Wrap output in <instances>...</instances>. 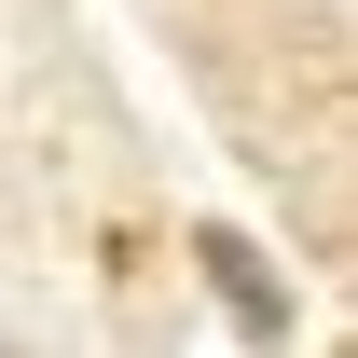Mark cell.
Instances as JSON below:
<instances>
[{
  "label": "cell",
  "mask_w": 358,
  "mask_h": 358,
  "mask_svg": "<svg viewBox=\"0 0 358 358\" xmlns=\"http://www.w3.org/2000/svg\"><path fill=\"white\" fill-rule=\"evenodd\" d=\"M193 262H207V289L234 303V331H248V345H289V289H275V262L248 248V234L207 221V234H193Z\"/></svg>",
  "instance_id": "6da1fadb"
}]
</instances>
